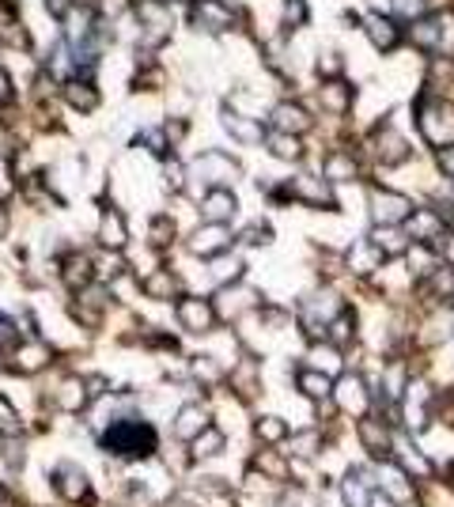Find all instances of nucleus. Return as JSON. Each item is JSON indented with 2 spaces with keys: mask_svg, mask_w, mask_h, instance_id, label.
Segmentation results:
<instances>
[{
  "mask_svg": "<svg viewBox=\"0 0 454 507\" xmlns=\"http://www.w3.org/2000/svg\"><path fill=\"white\" fill-rule=\"evenodd\" d=\"M99 443H102V451H111L118 458H144L156 451V432L140 425V420H114Z\"/></svg>",
  "mask_w": 454,
  "mask_h": 507,
  "instance_id": "obj_1",
  "label": "nucleus"
},
{
  "mask_svg": "<svg viewBox=\"0 0 454 507\" xmlns=\"http://www.w3.org/2000/svg\"><path fill=\"white\" fill-rule=\"evenodd\" d=\"M417 125H420V133L436 148H450L454 144V110H450L447 99H420Z\"/></svg>",
  "mask_w": 454,
  "mask_h": 507,
  "instance_id": "obj_2",
  "label": "nucleus"
},
{
  "mask_svg": "<svg viewBox=\"0 0 454 507\" xmlns=\"http://www.w3.org/2000/svg\"><path fill=\"white\" fill-rule=\"evenodd\" d=\"M193 178H201L208 186H227V182L239 178V163L224 152H205V156L193 159Z\"/></svg>",
  "mask_w": 454,
  "mask_h": 507,
  "instance_id": "obj_3",
  "label": "nucleus"
},
{
  "mask_svg": "<svg viewBox=\"0 0 454 507\" xmlns=\"http://www.w3.org/2000/svg\"><path fill=\"white\" fill-rule=\"evenodd\" d=\"M189 24L198 31H208V34H220L235 24V12L224 5V0H193L189 8Z\"/></svg>",
  "mask_w": 454,
  "mask_h": 507,
  "instance_id": "obj_4",
  "label": "nucleus"
},
{
  "mask_svg": "<svg viewBox=\"0 0 454 507\" xmlns=\"http://www.w3.org/2000/svg\"><path fill=\"white\" fill-rule=\"evenodd\" d=\"M409 213H413V205H409V197L394 194V189H375V194H372V220H375V227H394V224L409 220Z\"/></svg>",
  "mask_w": 454,
  "mask_h": 507,
  "instance_id": "obj_5",
  "label": "nucleus"
},
{
  "mask_svg": "<svg viewBox=\"0 0 454 507\" xmlns=\"http://www.w3.org/2000/svg\"><path fill=\"white\" fill-rule=\"evenodd\" d=\"M333 397H337V406L344 413H353V416H363L367 406H372V390H367V383L360 375H344L333 383Z\"/></svg>",
  "mask_w": 454,
  "mask_h": 507,
  "instance_id": "obj_6",
  "label": "nucleus"
},
{
  "mask_svg": "<svg viewBox=\"0 0 454 507\" xmlns=\"http://www.w3.org/2000/svg\"><path fill=\"white\" fill-rule=\"evenodd\" d=\"M231 246V231L227 224H201L198 231L189 235V254H198V258H216V254H224Z\"/></svg>",
  "mask_w": 454,
  "mask_h": 507,
  "instance_id": "obj_7",
  "label": "nucleus"
},
{
  "mask_svg": "<svg viewBox=\"0 0 454 507\" xmlns=\"http://www.w3.org/2000/svg\"><path fill=\"white\" fill-rule=\"evenodd\" d=\"M137 24H140V34L148 46H159V42L170 34V12L167 5H159V0H148V5L137 8Z\"/></svg>",
  "mask_w": 454,
  "mask_h": 507,
  "instance_id": "obj_8",
  "label": "nucleus"
},
{
  "mask_svg": "<svg viewBox=\"0 0 454 507\" xmlns=\"http://www.w3.org/2000/svg\"><path fill=\"white\" fill-rule=\"evenodd\" d=\"M401 401H405V425L413 428V432H420L428 425V416H431V390H428L424 378L409 383L405 394H401Z\"/></svg>",
  "mask_w": 454,
  "mask_h": 507,
  "instance_id": "obj_9",
  "label": "nucleus"
},
{
  "mask_svg": "<svg viewBox=\"0 0 454 507\" xmlns=\"http://www.w3.org/2000/svg\"><path fill=\"white\" fill-rule=\"evenodd\" d=\"M375 477H379V493L391 496L394 503L413 500V484H409V474L401 466H394V462H382V466H375Z\"/></svg>",
  "mask_w": 454,
  "mask_h": 507,
  "instance_id": "obj_10",
  "label": "nucleus"
},
{
  "mask_svg": "<svg viewBox=\"0 0 454 507\" xmlns=\"http://www.w3.org/2000/svg\"><path fill=\"white\" fill-rule=\"evenodd\" d=\"M201 216H205V224H227L235 216V194L227 186H212L201 197Z\"/></svg>",
  "mask_w": 454,
  "mask_h": 507,
  "instance_id": "obj_11",
  "label": "nucleus"
},
{
  "mask_svg": "<svg viewBox=\"0 0 454 507\" xmlns=\"http://www.w3.org/2000/svg\"><path fill=\"white\" fill-rule=\"evenodd\" d=\"M179 322L189 333H208L216 326V311L205 300H193V295H186V300H179Z\"/></svg>",
  "mask_w": 454,
  "mask_h": 507,
  "instance_id": "obj_12",
  "label": "nucleus"
},
{
  "mask_svg": "<svg viewBox=\"0 0 454 507\" xmlns=\"http://www.w3.org/2000/svg\"><path fill=\"white\" fill-rule=\"evenodd\" d=\"M46 364H50V349L42 341H24V345L12 349V368L19 375H38Z\"/></svg>",
  "mask_w": 454,
  "mask_h": 507,
  "instance_id": "obj_13",
  "label": "nucleus"
},
{
  "mask_svg": "<svg viewBox=\"0 0 454 507\" xmlns=\"http://www.w3.org/2000/svg\"><path fill=\"white\" fill-rule=\"evenodd\" d=\"M405 235L417 239V243H431L443 235V220L436 208H417V213H409V224H405Z\"/></svg>",
  "mask_w": 454,
  "mask_h": 507,
  "instance_id": "obj_14",
  "label": "nucleus"
},
{
  "mask_svg": "<svg viewBox=\"0 0 454 507\" xmlns=\"http://www.w3.org/2000/svg\"><path fill=\"white\" fill-rule=\"evenodd\" d=\"M53 489H57V496H64V500H88V477H83V470H76V466H57L53 470Z\"/></svg>",
  "mask_w": 454,
  "mask_h": 507,
  "instance_id": "obj_15",
  "label": "nucleus"
},
{
  "mask_svg": "<svg viewBox=\"0 0 454 507\" xmlns=\"http://www.w3.org/2000/svg\"><path fill=\"white\" fill-rule=\"evenodd\" d=\"M288 189H292V194H295L299 201H307V205H318V208H333L330 186H326V182H318L314 175H295Z\"/></svg>",
  "mask_w": 454,
  "mask_h": 507,
  "instance_id": "obj_16",
  "label": "nucleus"
},
{
  "mask_svg": "<svg viewBox=\"0 0 454 507\" xmlns=\"http://www.w3.org/2000/svg\"><path fill=\"white\" fill-rule=\"evenodd\" d=\"M273 125L280 133H307L311 129V114L299 107V102H276V110H273Z\"/></svg>",
  "mask_w": 454,
  "mask_h": 507,
  "instance_id": "obj_17",
  "label": "nucleus"
},
{
  "mask_svg": "<svg viewBox=\"0 0 454 507\" xmlns=\"http://www.w3.org/2000/svg\"><path fill=\"white\" fill-rule=\"evenodd\" d=\"M409 38H413V46L420 50H440L443 42V19L440 15H420L409 24Z\"/></svg>",
  "mask_w": 454,
  "mask_h": 507,
  "instance_id": "obj_18",
  "label": "nucleus"
},
{
  "mask_svg": "<svg viewBox=\"0 0 454 507\" xmlns=\"http://www.w3.org/2000/svg\"><path fill=\"white\" fill-rule=\"evenodd\" d=\"M372 246L382 254V258H394V254H405V250H409V235L401 231V224H394V227H375V231H372Z\"/></svg>",
  "mask_w": 454,
  "mask_h": 507,
  "instance_id": "obj_19",
  "label": "nucleus"
},
{
  "mask_svg": "<svg viewBox=\"0 0 454 507\" xmlns=\"http://www.w3.org/2000/svg\"><path fill=\"white\" fill-rule=\"evenodd\" d=\"M208 428V409L205 406H182V413L175 416V435L179 439H193Z\"/></svg>",
  "mask_w": 454,
  "mask_h": 507,
  "instance_id": "obj_20",
  "label": "nucleus"
},
{
  "mask_svg": "<svg viewBox=\"0 0 454 507\" xmlns=\"http://www.w3.org/2000/svg\"><path fill=\"white\" fill-rule=\"evenodd\" d=\"M295 387H299L303 394H307L311 401H322V397H330V394H333V378H330V375H322V371H314V368H299Z\"/></svg>",
  "mask_w": 454,
  "mask_h": 507,
  "instance_id": "obj_21",
  "label": "nucleus"
},
{
  "mask_svg": "<svg viewBox=\"0 0 454 507\" xmlns=\"http://www.w3.org/2000/svg\"><path fill=\"white\" fill-rule=\"evenodd\" d=\"M102 307H106V292H102L99 284H88V288L76 292V307H72V311H80V319L88 322V326L99 322V311H102Z\"/></svg>",
  "mask_w": 454,
  "mask_h": 507,
  "instance_id": "obj_22",
  "label": "nucleus"
},
{
  "mask_svg": "<svg viewBox=\"0 0 454 507\" xmlns=\"http://www.w3.org/2000/svg\"><path fill=\"white\" fill-rule=\"evenodd\" d=\"M394 454H398V462H401L405 474H413V477H428V474H431V462L413 447V443L394 439Z\"/></svg>",
  "mask_w": 454,
  "mask_h": 507,
  "instance_id": "obj_23",
  "label": "nucleus"
},
{
  "mask_svg": "<svg viewBox=\"0 0 454 507\" xmlns=\"http://www.w3.org/2000/svg\"><path fill=\"white\" fill-rule=\"evenodd\" d=\"M64 99H69L76 110H95V102H99V88H95V83H88L83 76H76V80L64 83Z\"/></svg>",
  "mask_w": 454,
  "mask_h": 507,
  "instance_id": "obj_24",
  "label": "nucleus"
},
{
  "mask_svg": "<svg viewBox=\"0 0 454 507\" xmlns=\"http://www.w3.org/2000/svg\"><path fill=\"white\" fill-rule=\"evenodd\" d=\"M318 99L326 102V110H349V102H353V88H349L344 80L330 76V80L318 88Z\"/></svg>",
  "mask_w": 454,
  "mask_h": 507,
  "instance_id": "obj_25",
  "label": "nucleus"
},
{
  "mask_svg": "<svg viewBox=\"0 0 454 507\" xmlns=\"http://www.w3.org/2000/svg\"><path fill=\"white\" fill-rule=\"evenodd\" d=\"M363 27H367V34H372V42L379 50H394L398 46V27L386 15H367Z\"/></svg>",
  "mask_w": 454,
  "mask_h": 507,
  "instance_id": "obj_26",
  "label": "nucleus"
},
{
  "mask_svg": "<svg viewBox=\"0 0 454 507\" xmlns=\"http://www.w3.org/2000/svg\"><path fill=\"white\" fill-rule=\"evenodd\" d=\"M92 273H95V265H92V258H88V254H76V258H69V262H64V284L80 292V288L95 284V281H92Z\"/></svg>",
  "mask_w": 454,
  "mask_h": 507,
  "instance_id": "obj_27",
  "label": "nucleus"
},
{
  "mask_svg": "<svg viewBox=\"0 0 454 507\" xmlns=\"http://www.w3.org/2000/svg\"><path fill=\"white\" fill-rule=\"evenodd\" d=\"M341 496H344V507H372V489H367V477L363 474H349L341 484Z\"/></svg>",
  "mask_w": 454,
  "mask_h": 507,
  "instance_id": "obj_28",
  "label": "nucleus"
},
{
  "mask_svg": "<svg viewBox=\"0 0 454 507\" xmlns=\"http://www.w3.org/2000/svg\"><path fill=\"white\" fill-rule=\"evenodd\" d=\"M375 152H379L382 163H401V159L409 156V144H405L394 129H382V133L375 137Z\"/></svg>",
  "mask_w": 454,
  "mask_h": 507,
  "instance_id": "obj_29",
  "label": "nucleus"
},
{
  "mask_svg": "<svg viewBox=\"0 0 454 507\" xmlns=\"http://www.w3.org/2000/svg\"><path fill=\"white\" fill-rule=\"evenodd\" d=\"M99 239L111 246V250H121L125 246V239H129V231H125V224H121V216H118V208H106L102 213V227H99Z\"/></svg>",
  "mask_w": 454,
  "mask_h": 507,
  "instance_id": "obj_30",
  "label": "nucleus"
},
{
  "mask_svg": "<svg viewBox=\"0 0 454 507\" xmlns=\"http://www.w3.org/2000/svg\"><path fill=\"white\" fill-rule=\"evenodd\" d=\"M208 269H212L216 284H235L243 277V258H235V254H231V258H227V254H216V258L208 262Z\"/></svg>",
  "mask_w": 454,
  "mask_h": 507,
  "instance_id": "obj_31",
  "label": "nucleus"
},
{
  "mask_svg": "<svg viewBox=\"0 0 454 507\" xmlns=\"http://www.w3.org/2000/svg\"><path fill=\"white\" fill-rule=\"evenodd\" d=\"M307 364H311L314 371H322V375L337 378V375H341V352H337L333 345H314L311 356H307Z\"/></svg>",
  "mask_w": 454,
  "mask_h": 507,
  "instance_id": "obj_32",
  "label": "nucleus"
},
{
  "mask_svg": "<svg viewBox=\"0 0 454 507\" xmlns=\"http://www.w3.org/2000/svg\"><path fill=\"white\" fill-rule=\"evenodd\" d=\"M360 435H363V447L372 451V454H391V451H394V439L386 435V428L375 425V420H363V425H360Z\"/></svg>",
  "mask_w": 454,
  "mask_h": 507,
  "instance_id": "obj_33",
  "label": "nucleus"
},
{
  "mask_svg": "<svg viewBox=\"0 0 454 507\" xmlns=\"http://www.w3.org/2000/svg\"><path fill=\"white\" fill-rule=\"evenodd\" d=\"M266 144H269V152H273L276 159H299V152H303L299 137H295V133H280V129L266 133Z\"/></svg>",
  "mask_w": 454,
  "mask_h": 507,
  "instance_id": "obj_34",
  "label": "nucleus"
},
{
  "mask_svg": "<svg viewBox=\"0 0 454 507\" xmlns=\"http://www.w3.org/2000/svg\"><path fill=\"white\" fill-rule=\"evenodd\" d=\"M220 447H224V432H220V428H212V425H208L201 435H193V439H189V454H193V458H212Z\"/></svg>",
  "mask_w": 454,
  "mask_h": 507,
  "instance_id": "obj_35",
  "label": "nucleus"
},
{
  "mask_svg": "<svg viewBox=\"0 0 454 507\" xmlns=\"http://www.w3.org/2000/svg\"><path fill=\"white\" fill-rule=\"evenodd\" d=\"M224 125L239 137V140H262L266 129H262V121H250V118H239L235 110H224Z\"/></svg>",
  "mask_w": 454,
  "mask_h": 507,
  "instance_id": "obj_36",
  "label": "nucleus"
},
{
  "mask_svg": "<svg viewBox=\"0 0 454 507\" xmlns=\"http://www.w3.org/2000/svg\"><path fill=\"white\" fill-rule=\"evenodd\" d=\"M83 401H88V387H83L80 378H64L61 390H57V406L72 413V409H80V406H83Z\"/></svg>",
  "mask_w": 454,
  "mask_h": 507,
  "instance_id": "obj_37",
  "label": "nucleus"
},
{
  "mask_svg": "<svg viewBox=\"0 0 454 507\" xmlns=\"http://www.w3.org/2000/svg\"><path fill=\"white\" fill-rule=\"evenodd\" d=\"M257 435H262L269 447H276V443L288 435V425L280 416H257Z\"/></svg>",
  "mask_w": 454,
  "mask_h": 507,
  "instance_id": "obj_38",
  "label": "nucleus"
},
{
  "mask_svg": "<svg viewBox=\"0 0 454 507\" xmlns=\"http://www.w3.org/2000/svg\"><path fill=\"white\" fill-rule=\"evenodd\" d=\"M382 262V254L372 246V243H360L356 250H353V269L356 273H367V269H375Z\"/></svg>",
  "mask_w": 454,
  "mask_h": 507,
  "instance_id": "obj_39",
  "label": "nucleus"
},
{
  "mask_svg": "<svg viewBox=\"0 0 454 507\" xmlns=\"http://www.w3.org/2000/svg\"><path fill=\"white\" fill-rule=\"evenodd\" d=\"M148 295H156V300H170V295L179 292V284H175V277L170 273H156V277H148Z\"/></svg>",
  "mask_w": 454,
  "mask_h": 507,
  "instance_id": "obj_40",
  "label": "nucleus"
},
{
  "mask_svg": "<svg viewBox=\"0 0 454 507\" xmlns=\"http://www.w3.org/2000/svg\"><path fill=\"white\" fill-rule=\"evenodd\" d=\"M391 8H394V15H401V19H420V15H428V0H391Z\"/></svg>",
  "mask_w": 454,
  "mask_h": 507,
  "instance_id": "obj_41",
  "label": "nucleus"
},
{
  "mask_svg": "<svg viewBox=\"0 0 454 507\" xmlns=\"http://www.w3.org/2000/svg\"><path fill=\"white\" fill-rule=\"evenodd\" d=\"M170 239H175V220H170V216H156V220H151V243L167 246Z\"/></svg>",
  "mask_w": 454,
  "mask_h": 507,
  "instance_id": "obj_42",
  "label": "nucleus"
},
{
  "mask_svg": "<svg viewBox=\"0 0 454 507\" xmlns=\"http://www.w3.org/2000/svg\"><path fill=\"white\" fill-rule=\"evenodd\" d=\"M356 175V163L349 156H330L326 163V178H353Z\"/></svg>",
  "mask_w": 454,
  "mask_h": 507,
  "instance_id": "obj_43",
  "label": "nucleus"
},
{
  "mask_svg": "<svg viewBox=\"0 0 454 507\" xmlns=\"http://www.w3.org/2000/svg\"><path fill=\"white\" fill-rule=\"evenodd\" d=\"M0 435H19V416H15V406H8L5 397H0Z\"/></svg>",
  "mask_w": 454,
  "mask_h": 507,
  "instance_id": "obj_44",
  "label": "nucleus"
},
{
  "mask_svg": "<svg viewBox=\"0 0 454 507\" xmlns=\"http://www.w3.org/2000/svg\"><path fill=\"white\" fill-rule=\"evenodd\" d=\"M15 345H24L19 341V326L8 314H0V349H15Z\"/></svg>",
  "mask_w": 454,
  "mask_h": 507,
  "instance_id": "obj_45",
  "label": "nucleus"
},
{
  "mask_svg": "<svg viewBox=\"0 0 454 507\" xmlns=\"http://www.w3.org/2000/svg\"><path fill=\"white\" fill-rule=\"evenodd\" d=\"M405 387H409V383H405V371L394 364L391 371H386V397H401Z\"/></svg>",
  "mask_w": 454,
  "mask_h": 507,
  "instance_id": "obj_46",
  "label": "nucleus"
},
{
  "mask_svg": "<svg viewBox=\"0 0 454 507\" xmlns=\"http://www.w3.org/2000/svg\"><path fill=\"white\" fill-rule=\"evenodd\" d=\"M330 333H333V341H337V345H341V341H349V337H353V314H349V311H341L337 319H333V330H330Z\"/></svg>",
  "mask_w": 454,
  "mask_h": 507,
  "instance_id": "obj_47",
  "label": "nucleus"
},
{
  "mask_svg": "<svg viewBox=\"0 0 454 507\" xmlns=\"http://www.w3.org/2000/svg\"><path fill=\"white\" fill-rule=\"evenodd\" d=\"M12 102H15V83H12L8 69H0V110L12 107Z\"/></svg>",
  "mask_w": 454,
  "mask_h": 507,
  "instance_id": "obj_48",
  "label": "nucleus"
},
{
  "mask_svg": "<svg viewBox=\"0 0 454 507\" xmlns=\"http://www.w3.org/2000/svg\"><path fill=\"white\" fill-rule=\"evenodd\" d=\"M285 19L292 27H299L303 19H307V5H303V0H285Z\"/></svg>",
  "mask_w": 454,
  "mask_h": 507,
  "instance_id": "obj_49",
  "label": "nucleus"
},
{
  "mask_svg": "<svg viewBox=\"0 0 454 507\" xmlns=\"http://www.w3.org/2000/svg\"><path fill=\"white\" fill-rule=\"evenodd\" d=\"M257 466H262L266 474H273V477H285V466H280V458H276L273 451H262V454H257Z\"/></svg>",
  "mask_w": 454,
  "mask_h": 507,
  "instance_id": "obj_50",
  "label": "nucleus"
},
{
  "mask_svg": "<svg viewBox=\"0 0 454 507\" xmlns=\"http://www.w3.org/2000/svg\"><path fill=\"white\" fill-rule=\"evenodd\" d=\"M42 5H46V12L53 15V19H64L72 12V0H42Z\"/></svg>",
  "mask_w": 454,
  "mask_h": 507,
  "instance_id": "obj_51",
  "label": "nucleus"
},
{
  "mask_svg": "<svg viewBox=\"0 0 454 507\" xmlns=\"http://www.w3.org/2000/svg\"><path fill=\"white\" fill-rule=\"evenodd\" d=\"M140 144H148V148H156V152H167V144H163L159 129H144V133H140Z\"/></svg>",
  "mask_w": 454,
  "mask_h": 507,
  "instance_id": "obj_52",
  "label": "nucleus"
},
{
  "mask_svg": "<svg viewBox=\"0 0 454 507\" xmlns=\"http://www.w3.org/2000/svg\"><path fill=\"white\" fill-rule=\"evenodd\" d=\"M440 171L454 178V144L450 148H440Z\"/></svg>",
  "mask_w": 454,
  "mask_h": 507,
  "instance_id": "obj_53",
  "label": "nucleus"
},
{
  "mask_svg": "<svg viewBox=\"0 0 454 507\" xmlns=\"http://www.w3.org/2000/svg\"><path fill=\"white\" fill-rule=\"evenodd\" d=\"M5 38H8V46H19V50L27 46V34H24V27H8V31H5Z\"/></svg>",
  "mask_w": 454,
  "mask_h": 507,
  "instance_id": "obj_54",
  "label": "nucleus"
},
{
  "mask_svg": "<svg viewBox=\"0 0 454 507\" xmlns=\"http://www.w3.org/2000/svg\"><path fill=\"white\" fill-rule=\"evenodd\" d=\"M125 8H129V0H102V12L111 15V19L114 15H125Z\"/></svg>",
  "mask_w": 454,
  "mask_h": 507,
  "instance_id": "obj_55",
  "label": "nucleus"
},
{
  "mask_svg": "<svg viewBox=\"0 0 454 507\" xmlns=\"http://www.w3.org/2000/svg\"><path fill=\"white\" fill-rule=\"evenodd\" d=\"M8 462H12V470H19V462H24V443H8Z\"/></svg>",
  "mask_w": 454,
  "mask_h": 507,
  "instance_id": "obj_56",
  "label": "nucleus"
},
{
  "mask_svg": "<svg viewBox=\"0 0 454 507\" xmlns=\"http://www.w3.org/2000/svg\"><path fill=\"white\" fill-rule=\"evenodd\" d=\"M372 507H398V503H394L391 496H382V493H375V496H372Z\"/></svg>",
  "mask_w": 454,
  "mask_h": 507,
  "instance_id": "obj_57",
  "label": "nucleus"
},
{
  "mask_svg": "<svg viewBox=\"0 0 454 507\" xmlns=\"http://www.w3.org/2000/svg\"><path fill=\"white\" fill-rule=\"evenodd\" d=\"M443 254H447V265H454V235H447V243H443Z\"/></svg>",
  "mask_w": 454,
  "mask_h": 507,
  "instance_id": "obj_58",
  "label": "nucleus"
},
{
  "mask_svg": "<svg viewBox=\"0 0 454 507\" xmlns=\"http://www.w3.org/2000/svg\"><path fill=\"white\" fill-rule=\"evenodd\" d=\"M5 224H8V213H5V205H0V231H5Z\"/></svg>",
  "mask_w": 454,
  "mask_h": 507,
  "instance_id": "obj_59",
  "label": "nucleus"
},
{
  "mask_svg": "<svg viewBox=\"0 0 454 507\" xmlns=\"http://www.w3.org/2000/svg\"><path fill=\"white\" fill-rule=\"evenodd\" d=\"M159 5H170V0H159Z\"/></svg>",
  "mask_w": 454,
  "mask_h": 507,
  "instance_id": "obj_60",
  "label": "nucleus"
},
{
  "mask_svg": "<svg viewBox=\"0 0 454 507\" xmlns=\"http://www.w3.org/2000/svg\"><path fill=\"white\" fill-rule=\"evenodd\" d=\"M450 300H454V292H450Z\"/></svg>",
  "mask_w": 454,
  "mask_h": 507,
  "instance_id": "obj_61",
  "label": "nucleus"
},
{
  "mask_svg": "<svg viewBox=\"0 0 454 507\" xmlns=\"http://www.w3.org/2000/svg\"><path fill=\"white\" fill-rule=\"evenodd\" d=\"M450 201H454V194H450Z\"/></svg>",
  "mask_w": 454,
  "mask_h": 507,
  "instance_id": "obj_62",
  "label": "nucleus"
}]
</instances>
